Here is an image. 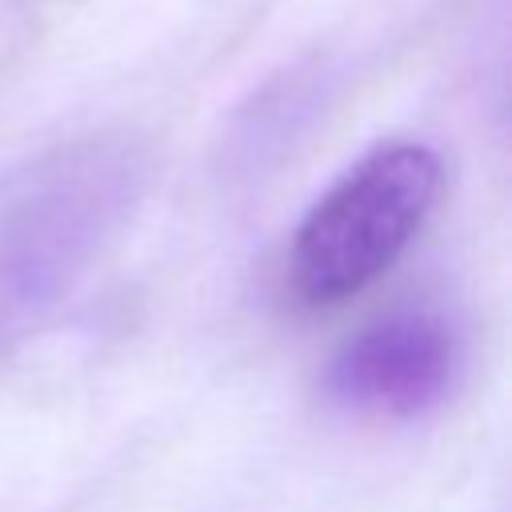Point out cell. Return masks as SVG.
Returning a JSON list of instances; mask_svg holds the SVG:
<instances>
[{"instance_id": "cell-1", "label": "cell", "mask_w": 512, "mask_h": 512, "mask_svg": "<svg viewBox=\"0 0 512 512\" xmlns=\"http://www.w3.org/2000/svg\"><path fill=\"white\" fill-rule=\"evenodd\" d=\"M144 188V152L128 136L56 144L0 176V356L48 320Z\"/></svg>"}, {"instance_id": "cell-2", "label": "cell", "mask_w": 512, "mask_h": 512, "mask_svg": "<svg viewBox=\"0 0 512 512\" xmlns=\"http://www.w3.org/2000/svg\"><path fill=\"white\" fill-rule=\"evenodd\" d=\"M444 184L440 156L392 140L360 156L300 220L288 284L304 308H336L380 280L420 236Z\"/></svg>"}, {"instance_id": "cell-3", "label": "cell", "mask_w": 512, "mask_h": 512, "mask_svg": "<svg viewBox=\"0 0 512 512\" xmlns=\"http://www.w3.org/2000/svg\"><path fill=\"white\" fill-rule=\"evenodd\" d=\"M468 344L440 308H396L356 328L324 368L332 404L360 416L412 420L448 400L460 384Z\"/></svg>"}]
</instances>
